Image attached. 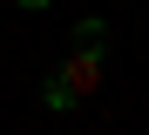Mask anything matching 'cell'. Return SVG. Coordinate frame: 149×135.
<instances>
[{
    "label": "cell",
    "instance_id": "6da1fadb",
    "mask_svg": "<svg viewBox=\"0 0 149 135\" xmlns=\"http://www.w3.org/2000/svg\"><path fill=\"white\" fill-rule=\"evenodd\" d=\"M95 81H102V47H74L68 61L54 68V81H47V108H74V101H88Z\"/></svg>",
    "mask_w": 149,
    "mask_h": 135
},
{
    "label": "cell",
    "instance_id": "7a4b0ae2",
    "mask_svg": "<svg viewBox=\"0 0 149 135\" xmlns=\"http://www.w3.org/2000/svg\"><path fill=\"white\" fill-rule=\"evenodd\" d=\"M102 34H109V20H95V14L74 20V47H102Z\"/></svg>",
    "mask_w": 149,
    "mask_h": 135
},
{
    "label": "cell",
    "instance_id": "3957f363",
    "mask_svg": "<svg viewBox=\"0 0 149 135\" xmlns=\"http://www.w3.org/2000/svg\"><path fill=\"white\" fill-rule=\"evenodd\" d=\"M14 7H27V14H41V7H47V0H14Z\"/></svg>",
    "mask_w": 149,
    "mask_h": 135
}]
</instances>
